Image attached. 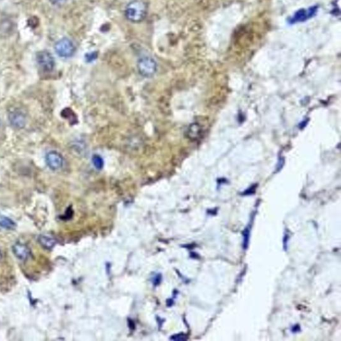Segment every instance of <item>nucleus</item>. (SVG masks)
Listing matches in <instances>:
<instances>
[{
    "mask_svg": "<svg viewBox=\"0 0 341 341\" xmlns=\"http://www.w3.org/2000/svg\"><path fill=\"white\" fill-rule=\"evenodd\" d=\"M148 12L146 4L141 0L130 2L125 8L126 18L130 22L139 23L146 18Z\"/></svg>",
    "mask_w": 341,
    "mask_h": 341,
    "instance_id": "nucleus-1",
    "label": "nucleus"
},
{
    "mask_svg": "<svg viewBox=\"0 0 341 341\" xmlns=\"http://www.w3.org/2000/svg\"><path fill=\"white\" fill-rule=\"evenodd\" d=\"M138 69L139 73L146 78L152 77L157 72V63L150 57H144L138 62Z\"/></svg>",
    "mask_w": 341,
    "mask_h": 341,
    "instance_id": "nucleus-2",
    "label": "nucleus"
},
{
    "mask_svg": "<svg viewBox=\"0 0 341 341\" xmlns=\"http://www.w3.org/2000/svg\"><path fill=\"white\" fill-rule=\"evenodd\" d=\"M55 51L59 57L67 58L72 57L76 51V47L70 39H61L55 45Z\"/></svg>",
    "mask_w": 341,
    "mask_h": 341,
    "instance_id": "nucleus-3",
    "label": "nucleus"
},
{
    "mask_svg": "<svg viewBox=\"0 0 341 341\" xmlns=\"http://www.w3.org/2000/svg\"><path fill=\"white\" fill-rule=\"evenodd\" d=\"M37 63L43 71L50 72L55 67V59L49 51H41L37 53Z\"/></svg>",
    "mask_w": 341,
    "mask_h": 341,
    "instance_id": "nucleus-4",
    "label": "nucleus"
},
{
    "mask_svg": "<svg viewBox=\"0 0 341 341\" xmlns=\"http://www.w3.org/2000/svg\"><path fill=\"white\" fill-rule=\"evenodd\" d=\"M47 166L52 170H58L63 165V158L60 154L57 152H49L45 157Z\"/></svg>",
    "mask_w": 341,
    "mask_h": 341,
    "instance_id": "nucleus-5",
    "label": "nucleus"
},
{
    "mask_svg": "<svg viewBox=\"0 0 341 341\" xmlns=\"http://www.w3.org/2000/svg\"><path fill=\"white\" fill-rule=\"evenodd\" d=\"M10 124L17 129H22L26 123V116L20 109H15L9 114Z\"/></svg>",
    "mask_w": 341,
    "mask_h": 341,
    "instance_id": "nucleus-6",
    "label": "nucleus"
},
{
    "mask_svg": "<svg viewBox=\"0 0 341 341\" xmlns=\"http://www.w3.org/2000/svg\"><path fill=\"white\" fill-rule=\"evenodd\" d=\"M12 251L16 257L21 261H26L32 255L30 249L22 243H16L12 247Z\"/></svg>",
    "mask_w": 341,
    "mask_h": 341,
    "instance_id": "nucleus-7",
    "label": "nucleus"
},
{
    "mask_svg": "<svg viewBox=\"0 0 341 341\" xmlns=\"http://www.w3.org/2000/svg\"><path fill=\"white\" fill-rule=\"evenodd\" d=\"M38 241L39 243L41 245V247L47 250L52 249L54 247L55 244H56L55 239L51 237L45 236V235H40V236H39Z\"/></svg>",
    "mask_w": 341,
    "mask_h": 341,
    "instance_id": "nucleus-8",
    "label": "nucleus"
},
{
    "mask_svg": "<svg viewBox=\"0 0 341 341\" xmlns=\"http://www.w3.org/2000/svg\"><path fill=\"white\" fill-rule=\"evenodd\" d=\"M16 225L11 219L5 216H0V227L7 229V230H12L15 229Z\"/></svg>",
    "mask_w": 341,
    "mask_h": 341,
    "instance_id": "nucleus-9",
    "label": "nucleus"
},
{
    "mask_svg": "<svg viewBox=\"0 0 341 341\" xmlns=\"http://www.w3.org/2000/svg\"><path fill=\"white\" fill-rule=\"evenodd\" d=\"M201 134V128L198 124H192L188 130V136L192 140H196Z\"/></svg>",
    "mask_w": 341,
    "mask_h": 341,
    "instance_id": "nucleus-10",
    "label": "nucleus"
},
{
    "mask_svg": "<svg viewBox=\"0 0 341 341\" xmlns=\"http://www.w3.org/2000/svg\"><path fill=\"white\" fill-rule=\"evenodd\" d=\"M92 161L97 169H99V170L102 169L103 165H104V161L101 156H98V155H94L93 156Z\"/></svg>",
    "mask_w": 341,
    "mask_h": 341,
    "instance_id": "nucleus-11",
    "label": "nucleus"
},
{
    "mask_svg": "<svg viewBox=\"0 0 341 341\" xmlns=\"http://www.w3.org/2000/svg\"><path fill=\"white\" fill-rule=\"evenodd\" d=\"M171 340L175 341H184L187 339V336L184 334H177L173 335L170 338Z\"/></svg>",
    "mask_w": 341,
    "mask_h": 341,
    "instance_id": "nucleus-12",
    "label": "nucleus"
},
{
    "mask_svg": "<svg viewBox=\"0 0 341 341\" xmlns=\"http://www.w3.org/2000/svg\"><path fill=\"white\" fill-rule=\"evenodd\" d=\"M98 57V54L96 52L89 53L86 55V60L90 62L95 60Z\"/></svg>",
    "mask_w": 341,
    "mask_h": 341,
    "instance_id": "nucleus-13",
    "label": "nucleus"
},
{
    "mask_svg": "<svg viewBox=\"0 0 341 341\" xmlns=\"http://www.w3.org/2000/svg\"><path fill=\"white\" fill-rule=\"evenodd\" d=\"M161 281V275H157L156 277H155L154 279V284L155 285H158L160 284V282Z\"/></svg>",
    "mask_w": 341,
    "mask_h": 341,
    "instance_id": "nucleus-14",
    "label": "nucleus"
},
{
    "mask_svg": "<svg viewBox=\"0 0 341 341\" xmlns=\"http://www.w3.org/2000/svg\"><path fill=\"white\" fill-rule=\"evenodd\" d=\"M65 0H50V2L54 5H60V4H63Z\"/></svg>",
    "mask_w": 341,
    "mask_h": 341,
    "instance_id": "nucleus-15",
    "label": "nucleus"
},
{
    "mask_svg": "<svg viewBox=\"0 0 341 341\" xmlns=\"http://www.w3.org/2000/svg\"><path fill=\"white\" fill-rule=\"evenodd\" d=\"M2 255L1 252H0V259H2Z\"/></svg>",
    "mask_w": 341,
    "mask_h": 341,
    "instance_id": "nucleus-16",
    "label": "nucleus"
}]
</instances>
